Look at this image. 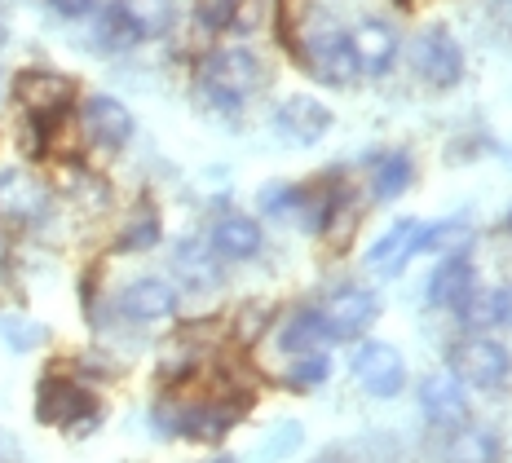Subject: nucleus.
Returning <instances> with one entry per match:
<instances>
[{
    "label": "nucleus",
    "instance_id": "1",
    "mask_svg": "<svg viewBox=\"0 0 512 463\" xmlns=\"http://www.w3.org/2000/svg\"><path fill=\"white\" fill-rule=\"evenodd\" d=\"M296 58L305 62V71L314 75L318 84H332V89H349L358 80V58H354V45H349V31L336 27L327 14H309L301 31L292 40Z\"/></svg>",
    "mask_w": 512,
    "mask_h": 463
},
{
    "label": "nucleus",
    "instance_id": "2",
    "mask_svg": "<svg viewBox=\"0 0 512 463\" xmlns=\"http://www.w3.org/2000/svg\"><path fill=\"white\" fill-rule=\"evenodd\" d=\"M195 84L208 106H217V111H239L243 102H252L256 93H261L265 67L252 49H212V53H204V62H199Z\"/></svg>",
    "mask_w": 512,
    "mask_h": 463
},
{
    "label": "nucleus",
    "instance_id": "3",
    "mask_svg": "<svg viewBox=\"0 0 512 463\" xmlns=\"http://www.w3.org/2000/svg\"><path fill=\"white\" fill-rule=\"evenodd\" d=\"M446 371L464 384V389H504L512 375V353L499 340L464 336L446 349Z\"/></svg>",
    "mask_w": 512,
    "mask_h": 463
},
{
    "label": "nucleus",
    "instance_id": "4",
    "mask_svg": "<svg viewBox=\"0 0 512 463\" xmlns=\"http://www.w3.org/2000/svg\"><path fill=\"white\" fill-rule=\"evenodd\" d=\"M36 419L53 428H67L71 437L89 433L98 424V397L84 389L80 380H67V375H49L36 389Z\"/></svg>",
    "mask_w": 512,
    "mask_h": 463
},
{
    "label": "nucleus",
    "instance_id": "5",
    "mask_svg": "<svg viewBox=\"0 0 512 463\" xmlns=\"http://www.w3.org/2000/svg\"><path fill=\"white\" fill-rule=\"evenodd\" d=\"M14 102L27 111V120L58 124L76 106V80L49 67H31L14 75Z\"/></svg>",
    "mask_w": 512,
    "mask_h": 463
},
{
    "label": "nucleus",
    "instance_id": "6",
    "mask_svg": "<svg viewBox=\"0 0 512 463\" xmlns=\"http://www.w3.org/2000/svg\"><path fill=\"white\" fill-rule=\"evenodd\" d=\"M411 67L429 89H455L464 80V49L446 27H424L411 45Z\"/></svg>",
    "mask_w": 512,
    "mask_h": 463
},
{
    "label": "nucleus",
    "instance_id": "7",
    "mask_svg": "<svg viewBox=\"0 0 512 463\" xmlns=\"http://www.w3.org/2000/svg\"><path fill=\"white\" fill-rule=\"evenodd\" d=\"M53 208V190L31 168H0V221L40 225Z\"/></svg>",
    "mask_w": 512,
    "mask_h": 463
},
{
    "label": "nucleus",
    "instance_id": "8",
    "mask_svg": "<svg viewBox=\"0 0 512 463\" xmlns=\"http://www.w3.org/2000/svg\"><path fill=\"white\" fill-rule=\"evenodd\" d=\"M354 380L362 393L371 397H398L402 389H407V358H402L393 344L384 340H367L354 349Z\"/></svg>",
    "mask_w": 512,
    "mask_h": 463
},
{
    "label": "nucleus",
    "instance_id": "9",
    "mask_svg": "<svg viewBox=\"0 0 512 463\" xmlns=\"http://www.w3.org/2000/svg\"><path fill=\"white\" fill-rule=\"evenodd\" d=\"M80 133L89 146L115 155V150H124L133 142V111L120 98H111V93H93L80 106Z\"/></svg>",
    "mask_w": 512,
    "mask_h": 463
},
{
    "label": "nucleus",
    "instance_id": "10",
    "mask_svg": "<svg viewBox=\"0 0 512 463\" xmlns=\"http://www.w3.org/2000/svg\"><path fill=\"white\" fill-rule=\"evenodd\" d=\"M323 318H327L332 340H358V336H367V331L376 327L380 296L367 292V287H358V283H345V287H336V292L323 300Z\"/></svg>",
    "mask_w": 512,
    "mask_h": 463
},
{
    "label": "nucleus",
    "instance_id": "11",
    "mask_svg": "<svg viewBox=\"0 0 512 463\" xmlns=\"http://www.w3.org/2000/svg\"><path fill=\"white\" fill-rule=\"evenodd\" d=\"M274 124H279V137H287L292 146H314L332 133V111L314 98V93H292V98L279 102L274 111Z\"/></svg>",
    "mask_w": 512,
    "mask_h": 463
},
{
    "label": "nucleus",
    "instance_id": "12",
    "mask_svg": "<svg viewBox=\"0 0 512 463\" xmlns=\"http://www.w3.org/2000/svg\"><path fill=\"white\" fill-rule=\"evenodd\" d=\"M420 415L429 419L437 433L455 424H468V393L451 371H433L429 380H420Z\"/></svg>",
    "mask_w": 512,
    "mask_h": 463
},
{
    "label": "nucleus",
    "instance_id": "13",
    "mask_svg": "<svg viewBox=\"0 0 512 463\" xmlns=\"http://www.w3.org/2000/svg\"><path fill=\"white\" fill-rule=\"evenodd\" d=\"M473 287H477L473 256H468L464 247H455L451 256H442V261L433 265L429 287H424V300H429V309H455L468 292H473Z\"/></svg>",
    "mask_w": 512,
    "mask_h": 463
},
{
    "label": "nucleus",
    "instance_id": "14",
    "mask_svg": "<svg viewBox=\"0 0 512 463\" xmlns=\"http://www.w3.org/2000/svg\"><path fill=\"white\" fill-rule=\"evenodd\" d=\"M349 45H354V58H358V71L362 75H384L393 71V62H398V31L389 23H380V18H362V23L349 31Z\"/></svg>",
    "mask_w": 512,
    "mask_h": 463
},
{
    "label": "nucleus",
    "instance_id": "15",
    "mask_svg": "<svg viewBox=\"0 0 512 463\" xmlns=\"http://www.w3.org/2000/svg\"><path fill=\"white\" fill-rule=\"evenodd\" d=\"M120 314L128 322H164L177 314V292L164 278H137L120 292Z\"/></svg>",
    "mask_w": 512,
    "mask_h": 463
},
{
    "label": "nucleus",
    "instance_id": "16",
    "mask_svg": "<svg viewBox=\"0 0 512 463\" xmlns=\"http://www.w3.org/2000/svg\"><path fill=\"white\" fill-rule=\"evenodd\" d=\"M208 243L221 261H252V256L265 247V230L252 217H243V212H226V217L212 225Z\"/></svg>",
    "mask_w": 512,
    "mask_h": 463
},
{
    "label": "nucleus",
    "instance_id": "17",
    "mask_svg": "<svg viewBox=\"0 0 512 463\" xmlns=\"http://www.w3.org/2000/svg\"><path fill=\"white\" fill-rule=\"evenodd\" d=\"M442 459L446 463H499L504 441L482 424H455L442 433Z\"/></svg>",
    "mask_w": 512,
    "mask_h": 463
},
{
    "label": "nucleus",
    "instance_id": "18",
    "mask_svg": "<svg viewBox=\"0 0 512 463\" xmlns=\"http://www.w3.org/2000/svg\"><path fill=\"white\" fill-rule=\"evenodd\" d=\"M173 269L190 292H208L221 283V256L212 252L208 239H181L173 252Z\"/></svg>",
    "mask_w": 512,
    "mask_h": 463
},
{
    "label": "nucleus",
    "instance_id": "19",
    "mask_svg": "<svg viewBox=\"0 0 512 463\" xmlns=\"http://www.w3.org/2000/svg\"><path fill=\"white\" fill-rule=\"evenodd\" d=\"M124 14V23L133 27L137 45H146V40H164L168 31L177 23V5L173 0H115Z\"/></svg>",
    "mask_w": 512,
    "mask_h": 463
},
{
    "label": "nucleus",
    "instance_id": "20",
    "mask_svg": "<svg viewBox=\"0 0 512 463\" xmlns=\"http://www.w3.org/2000/svg\"><path fill=\"white\" fill-rule=\"evenodd\" d=\"M323 344H332V331H327L323 309H296L292 318L279 327V349L283 353H318Z\"/></svg>",
    "mask_w": 512,
    "mask_h": 463
},
{
    "label": "nucleus",
    "instance_id": "21",
    "mask_svg": "<svg viewBox=\"0 0 512 463\" xmlns=\"http://www.w3.org/2000/svg\"><path fill=\"white\" fill-rule=\"evenodd\" d=\"M420 234H424V221H415V217L398 221L376 247H371V265H380L384 274H398V269H407V261L420 252Z\"/></svg>",
    "mask_w": 512,
    "mask_h": 463
},
{
    "label": "nucleus",
    "instance_id": "22",
    "mask_svg": "<svg viewBox=\"0 0 512 463\" xmlns=\"http://www.w3.org/2000/svg\"><path fill=\"white\" fill-rule=\"evenodd\" d=\"M411 177H415L411 155H407V150H393V155L376 159V168H371V195H376L380 203L398 199L402 190L411 186Z\"/></svg>",
    "mask_w": 512,
    "mask_h": 463
},
{
    "label": "nucleus",
    "instance_id": "23",
    "mask_svg": "<svg viewBox=\"0 0 512 463\" xmlns=\"http://www.w3.org/2000/svg\"><path fill=\"white\" fill-rule=\"evenodd\" d=\"M164 239V225H159V212L151 208V203H137V212L128 217V225L120 230V239H115V247L120 252H151V247Z\"/></svg>",
    "mask_w": 512,
    "mask_h": 463
},
{
    "label": "nucleus",
    "instance_id": "24",
    "mask_svg": "<svg viewBox=\"0 0 512 463\" xmlns=\"http://www.w3.org/2000/svg\"><path fill=\"white\" fill-rule=\"evenodd\" d=\"M327 375H332V362H327L323 349L318 353H296L292 366H287V375H283V384L287 389H296V393H305V389L327 384Z\"/></svg>",
    "mask_w": 512,
    "mask_h": 463
},
{
    "label": "nucleus",
    "instance_id": "25",
    "mask_svg": "<svg viewBox=\"0 0 512 463\" xmlns=\"http://www.w3.org/2000/svg\"><path fill=\"white\" fill-rule=\"evenodd\" d=\"M98 45L106 49V53H128L137 45V36H133V27L124 23V14H120V5H106L102 9V18H98Z\"/></svg>",
    "mask_w": 512,
    "mask_h": 463
},
{
    "label": "nucleus",
    "instance_id": "26",
    "mask_svg": "<svg viewBox=\"0 0 512 463\" xmlns=\"http://www.w3.org/2000/svg\"><path fill=\"white\" fill-rule=\"evenodd\" d=\"M243 5L248 0H195V18L204 31H230Z\"/></svg>",
    "mask_w": 512,
    "mask_h": 463
},
{
    "label": "nucleus",
    "instance_id": "27",
    "mask_svg": "<svg viewBox=\"0 0 512 463\" xmlns=\"http://www.w3.org/2000/svg\"><path fill=\"white\" fill-rule=\"evenodd\" d=\"M455 318L464 322L468 331H486V327H495V305H490V292H468L460 305H455Z\"/></svg>",
    "mask_w": 512,
    "mask_h": 463
},
{
    "label": "nucleus",
    "instance_id": "28",
    "mask_svg": "<svg viewBox=\"0 0 512 463\" xmlns=\"http://www.w3.org/2000/svg\"><path fill=\"white\" fill-rule=\"evenodd\" d=\"M265 322H270V305H256V300H252V305L239 314V327H234V336H239L243 344H252L256 331H265Z\"/></svg>",
    "mask_w": 512,
    "mask_h": 463
},
{
    "label": "nucleus",
    "instance_id": "29",
    "mask_svg": "<svg viewBox=\"0 0 512 463\" xmlns=\"http://www.w3.org/2000/svg\"><path fill=\"white\" fill-rule=\"evenodd\" d=\"M49 9L58 18H71V23H76V18H89L93 9H98V0H49Z\"/></svg>",
    "mask_w": 512,
    "mask_h": 463
},
{
    "label": "nucleus",
    "instance_id": "30",
    "mask_svg": "<svg viewBox=\"0 0 512 463\" xmlns=\"http://www.w3.org/2000/svg\"><path fill=\"white\" fill-rule=\"evenodd\" d=\"M490 305H495V327H512V283L495 287V292H490Z\"/></svg>",
    "mask_w": 512,
    "mask_h": 463
},
{
    "label": "nucleus",
    "instance_id": "31",
    "mask_svg": "<svg viewBox=\"0 0 512 463\" xmlns=\"http://www.w3.org/2000/svg\"><path fill=\"white\" fill-rule=\"evenodd\" d=\"M9 40V23H5V5H0V45Z\"/></svg>",
    "mask_w": 512,
    "mask_h": 463
},
{
    "label": "nucleus",
    "instance_id": "32",
    "mask_svg": "<svg viewBox=\"0 0 512 463\" xmlns=\"http://www.w3.org/2000/svg\"><path fill=\"white\" fill-rule=\"evenodd\" d=\"M208 463H239V459H234V455H217V459H208Z\"/></svg>",
    "mask_w": 512,
    "mask_h": 463
},
{
    "label": "nucleus",
    "instance_id": "33",
    "mask_svg": "<svg viewBox=\"0 0 512 463\" xmlns=\"http://www.w3.org/2000/svg\"><path fill=\"white\" fill-rule=\"evenodd\" d=\"M504 230H508V234H512V208H508V212H504Z\"/></svg>",
    "mask_w": 512,
    "mask_h": 463
},
{
    "label": "nucleus",
    "instance_id": "34",
    "mask_svg": "<svg viewBox=\"0 0 512 463\" xmlns=\"http://www.w3.org/2000/svg\"><path fill=\"white\" fill-rule=\"evenodd\" d=\"M318 463H345V459H336V455H327V459H318Z\"/></svg>",
    "mask_w": 512,
    "mask_h": 463
}]
</instances>
